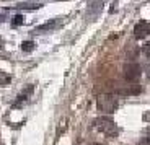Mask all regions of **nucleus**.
I'll use <instances>...</instances> for the list:
<instances>
[{
  "instance_id": "1a4fd4ad",
  "label": "nucleus",
  "mask_w": 150,
  "mask_h": 145,
  "mask_svg": "<svg viewBox=\"0 0 150 145\" xmlns=\"http://www.w3.org/2000/svg\"><path fill=\"white\" fill-rule=\"evenodd\" d=\"M31 90H33V86H28V88L25 90V91H23V93H20L18 100H16V101H15V104H13V106H15V108H18V106H20V103H23V101L26 100V98H28V95L31 93Z\"/></svg>"
},
{
  "instance_id": "2eb2a0df",
  "label": "nucleus",
  "mask_w": 150,
  "mask_h": 145,
  "mask_svg": "<svg viewBox=\"0 0 150 145\" xmlns=\"http://www.w3.org/2000/svg\"><path fill=\"white\" fill-rule=\"evenodd\" d=\"M145 70H147V77L150 78V62H149V65H147V69H145Z\"/></svg>"
},
{
  "instance_id": "f8f14e48",
  "label": "nucleus",
  "mask_w": 150,
  "mask_h": 145,
  "mask_svg": "<svg viewBox=\"0 0 150 145\" xmlns=\"http://www.w3.org/2000/svg\"><path fill=\"white\" fill-rule=\"evenodd\" d=\"M11 25H13V26L23 25V16L21 15H15V16H13V20H11Z\"/></svg>"
},
{
  "instance_id": "0eeeda50",
  "label": "nucleus",
  "mask_w": 150,
  "mask_h": 145,
  "mask_svg": "<svg viewBox=\"0 0 150 145\" xmlns=\"http://www.w3.org/2000/svg\"><path fill=\"white\" fill-rule=\"evenodd\" d=\"M117 91L122 95H139L140 93V86L139 85H135V83H129V85H124V86H119L117 88Z\"/></svg>"
},
{
  "instance_id": "7ed1b4c3",
  "label": "nucleus",
  "mask_w": 150,
  "mask_h": 145,
  "mask_svg": "<svg viewBox=\"0 0 150 145\" xmlns=\"http://www.w3.org/2000/svg\"><path fill=\"white\" fill-rule=\"evenodd\" d=\"M122 75L129 83H135L140 78V75H142V67H140L137 62H129V64L124 65Z\"/></svg>"
},
{
  "instance_id": "39448f33",
  "label": "nucleus",
  "mask_w": 150,
  "mask_h": 145,
  "mask_svg": "<svg viewBox=\"0 0 150 145\" xmlns=\"http://www.w3.org/2000/svg\"><path fill=\"white\" fill-rule=\"evenodd\" d=\"M62 25V21H60L59 18H56V20H49L47 23H44V25H41V26H38L36 28V33H39V34H42V33H49V31H54L57 28V26H60Z\"/></svg>"
},
{
  "instance_id": "4468645a",
  "label": "nucleus",
  "mask_w": 150,
  "mask_h": 145,
  "mask_svg": "<svg viewBox=\"0 0 150 145\" xmlns=\"http://www.w3.org/2000/svg\"><path fill=\"white\" fill-rule=\"evenodd\" d=\"M142 52L145 54L147 57H150V42H149V44H144V47H142Z\"/></svg>"
},
{
  "instance_id": "ddd939ff",
  "label": "nucleus",
  "mask_w": 150,
  "mask_h": 145,
  "mask_svg": "<svg viewBox=\"0 0 150 145\" xmlns=\"http://www.w3.org/2000/svg\"><path fill=\"white\" fill-rule=\"evenodd\" d=\"M139 145H150V134L140 139V140H139Z\"/></svg>"
},
{
  "instance_id": "f3484780",
  "label": "nucleus",
  "mask_w": 150,
  "mask_h": 145,
  "mask_svg": "<svg viewBox=\"0 0 150 145\" xmlns=\"http://www.w3.org/2000/svg\"><path fill=\"white\" fill-rule=\"evenodd\" d=\"M93 145H98V144H93Z\"/></svg>"
},
{
  "instance_id": "20e7f679",
  "label": "nucleus",
  "mask_w": 150,
  "mask_h": 145,
  "mask_svg": "<svg viewBox=\"0 0 150 145\" xmlns=\"http://www.w3.org/2000/svg\"><path fill=\"white\" fill-rule=\"evenodd\" d=\"M134 34L137 39H144L150 34V23L149 21H139L134 26Z\"/></svg>"
},
{
  "instance_id": "6e6552de",
  "label": "nucleus",
  "mask_w": 150,
  "mask_h": 145,
  "mask_svg": "<svg viewBox=\"0 0 150 145\" xmlns=\"http://www.w3.org/2000/svg\"><path fill=\"white\" fill-rule=\"evenodd\" d=\"M16 7L21 10H36V8L42 7V2H20Z\"/></svg>"
},
{
  "instance_id": "dca6fc26",
  "label": "nucleus",
  "mask_w": 150,
  "mask_h": 145,
  "mask_svg": "<svg viewBox=\"0 0 150 145\" xmlns=\"http://www.w3.org/2000/svg\"><path fill=\"white\" fill-rule=\"evenodd\" d=\"M0 47H4V39L0 37Z\"/></svg>"
},
{
  "instance_id": "f257e3e1",
  "label": "nucleus",
  "mask_w": 150,
  "mask_h": 145,
  "mask_svg": "<svg viewBox=\"0 0 150 145\" xmlns=\"http://www.w3.org/2000/svg\"><path fill=\"white\" fill-rule=\"evenodd\" d=\"M93 126L96 130H100L101 134L108 135V137H116L117 132H119V129H117V126L114 124V121L106 117V116L96 117V119L93 121Z\"/></svg>"
},
{
  "instance_id": "f03ea898",
  "label": "nucleus",
  "mask_w": 150,
  "mask_h": 145,
  "mask_svg": "<svg viewBox=\"0 0 150 145\" xmlns=\"http://www.w3.org/2000/svg\"><path fill=\"white\" fill-rule=\"evenodd\" d=\"M98 109L103 111L105 114H111L117 108V96L114 93H101L96 100Z\"/></svg>"
},
{
  "instance_id": "423d86ee",
  "label": "nucleus",
  "mask_w": 150,
  "mask_h": 145,
  "mask_svg": "<svg viewBox=\"0 0 150 145\" xmlns=\"http://www.w3.org/2000/svg\"><path fill=\"white\" fill-rule=\"evenodd\" d=\"M103 7H105L103 2H90V4L86 5V15L95 18L96 15H100V11L103 10Z\"/></svg>"
},
{
  "instance_id": "9d476101",
  "label": "nucleus",
  "mask_w": 150,
  "mask_h": 145,
  "mask_svg": "<svg viewBox=\"0 0 150 145\" xmlns=\"http://www.w3.org/2000/svg\"><path fill=\"white\" fill-rule=\"evenodd\" d=\"M10 82H11V77H10V75L0 70V85H8Z\"/></svg>"
},
{
  "instance_id": "9b49d317",
  "label": "nucleus",
  "mask_w": 150,
  "mask_h": 145,
  "mask_svg": "<svg viewBox=\"0 0 150 145\" xmlns=\"http://www.w3.org/2000/svg\"><path fill=\"white\" fill-rule=\"evenodd\" d=\"M21 49H23L25 52L33 51V49H34V42H33V41H25V42L21 44Z\"/></svg>"
}]
</instances>
